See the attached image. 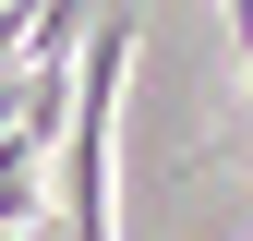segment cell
I'll return each instance as SVG.
<instances>
[{"label":"cell","mask_w":253,"mask_h":241,"mask_svg":"<svg viewBox=\"0 0 253 241\" xmlns=\"http://www.w3.org/2000/svg\"><path fill=\"white\" fill-rule=\"evenodd\" d=\"M145 48V12L133 0H97V24H84L73 48V145H60V241H109V133H121V73H133Z\"/></svg>","instance_id":"obj_1"},{"label":"cell","mask_w":253,"mask_h":241,"mask_svg":"<svg viewBox=\"0 0 253 241\" xmlns=\"http://www.w3.org/2000/svg\"><path fill=\"white\" fill-rule=\"evenodd\" d=\"M48 217V133H24V120H12V133H0V229H37Z\"/></svg>","instance_id":"obj_2"},{"label":"cell","mask_w":253,"mask_h":241,"mask_svg":"<svg viewBox=\"0 0 253 241\" xmlns=\"http://www.w3.org/2000/svg\"><path fill=\"white\" fill-rule=\"evenodd\" d=\"M241 73H253V48H241Z\"/></svg>","instance_id":"obj_3"}]
</instances>
